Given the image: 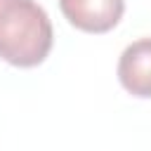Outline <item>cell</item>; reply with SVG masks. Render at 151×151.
Instances as JSON below:
<instances>
[{"label":"cell","mask_w":151,"mask_h":151,"mask_svg":"<svg viewBox=\"0 0 151 151\" xmlns=\"http://www.w3.org/2000/svg\"><path fill=\"white\" fill-rule=\"evenodd\" d=\"M54 31L35 0H0V59L17 68L42 64L52 50Z\"/></svg>","instance_id":"1"},{"label":"cell","mask_w":151,"mask_h":151,"mask_svg":"<svg viewBox=\"0 0 151 151\" xmlns=\"http://www.w3.org/2000/svg\"><path fill=\"white\" fill-rule=\"evenodd\" d=\"M59 9L78 31L99 35L120 24L125 14V0H59Z\"/></svg>","instance_id":"2"},{"label":"cell","mask_w":151,"mask_h":151,"mask_svg":"<svg viewBox=\"0 0 151 151\" xmlns=\"http://www.w3.org/2000/svg\"><path fill=\"white\" fill-rule=\"evenodd\" d=\"M116 73L125 92L139 99H151V38L130 42L118 59Z\"/></svg>","instance_id":"3"}]
</instances>
